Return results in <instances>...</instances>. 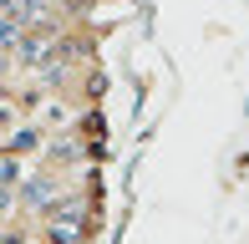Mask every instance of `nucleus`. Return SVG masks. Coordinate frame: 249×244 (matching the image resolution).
I'll list each match as a JSON object with an SVG mask.
<instances>
[{"mask_svg":"<svg viewBox=\"0 0 249 244\" xmlns=\"http://www.w3.org/2000/svg\"><path fill=\"white\" fill-rule=\"evenodd\" d=\"M0 71H5V61H0Z\"/></svg>","mask_w":249,"mask_h":244,"instance_id":"f03ea898","label":"nucleus"},{"mask_svg":"<svg viewBox=\"0 0 249 244\" xmlns=\"http://www.w3.org/2000/svg\"><path fill=\"white\" fill-rule=\"evenodd\" d=\"M16 41H20V26H16V20H5V26H0V46H16Z\"/></svg>","mask_w":249,"mask_h":244,"instance_id":"f257e3e1","label":"nucleus"}]
</instances>
